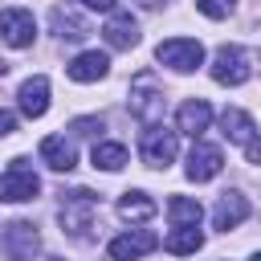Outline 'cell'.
I'll list each match as a JSON object with an SVG mask.
<instances>
[{
    "label": "cell",
    "instance_id": "cell-1",
    "mask_svg": "<svg viewBox=\"0 0 261 261\" xmlns=\"http://www.w3.org/2000/svg\"><path fill=\"white\" fill-rule=\"evenodd\" d=\"M94 216H98V196L86 192V188H77V192H69L65 204H61V232L86 241L90 228H94Z\"/></svg>",
    "mask_w": 261,
    "mask_h": 261
},
{
    "label": "cell",
    "instance_id": "cell-2",
    "mask_svg": "<svg viewBox=\"0 0 261 261\" xmlns=\"http://www.w3.org/2000/svg\"><path fill=\"white\" fill-rule=\"evenodd\" d=\"M163 90H159V82H155V73H139L135 82H130V110H135V118L139 122H147V126H155L159 118H163Z\"/></svg>",
    "mask_w": 261,
    "mask_h": 261
},
{
    "label": "cell",
    "instance_id": "cell-3",
    "mask_svg": "<svg viewBox=\"0 0 261 261\" xmlns=\"http://www.w3.org/2000/svg\"><path fill=\"white\" fill-rule=\"evenodd\" d=\"M249 73H253V65H249V53L241 45H220L216 49V57H212V82H220V86H245Z\"/></svg>",
    "mask_w": 261,
    "mask_h": 261
},
{
    "label": "cell",
    "instance_id": "cell-4",
    "mask_svg": "<svg viewBox=\"0 0 261 261\" xmlns=\"http://www.w3.org/2000/svg\"><path fill=\"white\" fill-rule=\"evenodd\" d=\"M41 192V179H37V171L24 163V159H12V167L0 175V200H8V204H20V200H33Z\"/></svg>",
    "mask_w": 261,
    "mask_h": 261
},
{
    "label": "cell",
    "instance_id": "cell-5",
    "mask_svg": "<svg viewBox=\"0 0 261 261\" xmlns=\"http://www.w3.org/2000/svg\"><path fill=\"white\" fill-rule=\"evenodd\" d=\"M155 57H159L163 65H171V69L188 73V69H196V65L204 61V45H200V41H192V37H171V41H163V45L155 49Z\"/></svg>",
    "mask_w": 261,
    "mask_h": 261
},
{
    "label": "cell",
    "instance_id": "cell-6",
    "mask_svg": "<svg viewBox=\"0 0 261 261\" xmlns=\"http://www.w3.org/2000/svg\"><path fill=\"white\" fill-rule=\"evenodd\" d=\"M0 245H4L8 261H33V253L41 249V237H37V228L29 220H12L4 228V237H0Z\"/></svg>",
    "mask_w": 261,
    "mask_h": 261
},
{
    "label": "cell",
    "instance_id": "cell-7",
    "mask_svg": "<svg viewBox=\"0 0 261 261\" xmlns=\"http://www.w3.org/2000/svg\"><path fill=\"white\" fill-rule=\"evenodd\" d=\"M0 37L12 45V49H29L33 37H37V20L29 8H4L0 12Z\"/></svg>",
    "mask_w": 261,
    "mask_h": 261
},
{
    "label": "cell",
    "instance_id": "cell-8",
    "mask_svg": "<svg viewBox=\"0 0 261 261\" xmlns=\"http://www.w3.org/2000/svg\"><path fill=\"white\" fill-rule=\"evenodd\" d=\"M139 155H143V163H151V167H167V163L175 159V130L147 126L143 139H139Z\"/></svg>",
    "mask_w": 261,
    "mask_h": 261
},
{
    "label": "cell",
    "instance_id": "cell-9",
    "mask_svg": "<svg viewBox=\"0 0 261 261\" xmlns=\"http://www.w3.org/2000/svg\"><path fill=\"white\" fill-rule=\"evenodd\" d=\"M155 245H159V237H155V232H147V228H135V232H122V237H114L106 253H110L114 261H139V257H143V253H151Z\"/></svg>",
    "mask_w": 261,
    "mask_h": 261
},
{
    "label": "cell",
    "instance_id": "cell-10",
    "mask_svg": "<svg viewBox=\"0 0 261 261\" xmlns=\"http://www.w3.org/2000/svg\"><path fill=\"white\" fill-rule=\"evenodd\" d=\"M220 167H224L220 147H212V143H196V147H192V155H188V179L204 184V179L220 175Z\"/></svg>",
    "mask_w": 261,
    "mask_h": 261
},
{
    "label": "cell",
    "instance_id": "cell-11",
    "mask_svg": "<svg viewBox=\"0 0 261 261\" xmlns=\"http://www.w3.org/2000/svg\"><path fill=\"white\" fill-rule=\"evenodd\" d=\"M241 220H249V200H245L241 192H224V196L216 200V208H212V224H216L220 232H228V228H237Z\"/></svg>",
    "mask_w": 261,
    "mask_h": 261
},
{
    "label": "cell",
    "instance_id": "cell-12",
    "mask_svg": "<svg viewBox=\"0 0 261 261\" xmlns=\"http://www.w3.org/2000/svg\"><path fill=\"white\" fill-rule=\"evenodd\" d=\"M102 37H106L110 49H130V45H139V24H135L130 12H114L102 24Z\"/></svg>",
    "mask_w": 261,
    "mask_h": 261
},
{
    "label": "cell",
    "instance_id": "cell-13",
    "mask_svg": "<svg viewBox=\"0 0 261 261\" xmlns=\"http://www.w3.org/2000/svg\"><path fill=\"white\" fill-rule=\"evenodd\" d=\"M106 69H110V57L98 53V49H86V53H77V57L65 65V73H69L73 82H98V77H106Z\"/></svg>",
    "mask_w": 261,
    "mask_h": 261
},
{
    "label": "cell",
    "instance_id": "cell-14",
    "mask_svg": "<svg viewBox=\"0 0 261 261\" xmlns=\"http://www.w3.org/2000/svg\"><path fill=\"white\" fill-rule=\"evenodd\" d=\"M208 122H212V106L204 102V98H192V102H184L179 106V114H175V126L184 130V135H204L208 130Z\"/></svg>",
    "mask_w": 261,
    "mask_h": 261
},
{
    "label": "cell",
    "instance_id": "cell-15",
    "mask_svg": "<svg viewBox=\"0 0 261 261\" xmlns=\"http://www.w3.org/2000/svg\"><path fill=\"white\" fill-rule=\"evenodd\" d=\"M16 98H20V110H24L29 118H41V114L49 110V77H41V73L29 77V82L20 86Z\"/></svg>",
    "mask_w": 261,
    "mask_h": 261
},
{
    "label": "cell",
    "instance_id": "cell-16",
    "mask_svg": "<svg viewBox=\"0 0 261 261\" xmlns=\"http://www.w3.org/2000/svg\"><path fill=\"white\" fill-rule=\"evenodd\" d=\"M41 159L53 171H73V143H65V135H49L41 139Z\"/></svg>",
    "mask_w": 261,
    "mask_h": 261
},
{
    "label": "cell",
    "instance_id": "cell-17",
    "mask_svg": "<svg viewBox=\"0 0 261 261\" xmlns=\"http://www.w3.org/2000/svg\"><path fill=\"white\" fill-rule=\"evenodd\" d=\"M220 126H224V139H228V143H245V147L253 143V130H257L245 110H224V114H220Z\"/></svg>",
    "mask_w": 261,
    "mask_h": 261
},
{
    "label": "cell",
    "instance_id": "cell-18",
    "mask_svg": "<svg viewBox=\"0 0 261 261\" xmlns=\"http://www.w3.org/2000/svg\"><path fill=\"white\" fill-rule=\"evenodd\" d=\"M167 216H171V224H175V228H196V224H200V216H204V208H200V200L171 196V200H167Z\"/></svg>",
    "mask_w": 261,
    "mask_h": 261
},
{
    "label": "cell",
    "instance_id": "cell-19",
    "mask_svg": "<svg viewBox=\"0 0 261 261\" xmlns=\"http://www.w3.org/2000/svg\"><path fill=\"white\" fill-rule=\"evenodd\" d=\"M118 216H122V220H151V216H155V200H151L147 192H126V196L118 200Z\"/></svg>",
    "mask_w": 261,
    "mask_h": 261
},
{
    "label": "cell",
    "instance_id": "cell-20",
    "mask_svg": "<svg viewBox=\"0 0 261 261\" xmlns=\"http://www.w3.org/2000/svg\"><path fill=\"white\" fill-rule=\"evenodd\" d=\"M90 159H94V167H102V171H118V167L126 163V147H122V143H94Z\"/></svg>",
    "mask_w": 261,
    "mask_h": 261
},
{
    "label": "cell",
    "instance_id": "cell-21",
    "mask_svg": "<svg viewBox=\"0 0 261 261\" xmlns=\"http://www.w3.org/2000/svg\"><path fill=\"white\" fill-rule=\"evenodd\" d=\"M200 245H204V232H200V228H175V232L163 241V249L175 253V257H188V253H196Z\"/></svg>",
    "mask_w": 261,
    "mask_h": 261
},
{
    "label": "cell",
    "instance_id": "cell-22",
    "mask_svg": "<svg viewBox=\"0 0 261 261\" xmlns=\"http://www.w3.org/2000/svg\"><path fill=\"white\" fill-rule=\"evenodd\" d=\"M53 29H57L61 37H69V41H77V37L90 33V24H86L82 16H73V12H65V8H53Z\"/></svg>",
    "mask_w": 261,
    "mask_h": 261
},
{
    "label": "cell",
    "instance_id": "cell-23",
    "mask_svg": "<svg viewBox=\"0 0 261 261\" xmlns=\"http://www.w3.org/2000/svg\"><path fill=\"white\" fill-rule=\"evenodd\" d=\"M232 4H237V0H196V8H200L204 16H212V20H224V16L232 12Z\"/></svg>",
    "mask_w": 261,
    "mask_h": 261
},
{
    "label": "cell",
    "instance_id": "cell-24",
    "mask_svg": "<svg viewBox=\"0 0 261 261\" xmlns=\"http://www.w3.org/2000/svg\"><path fill=\"white\" fill-rule=\"evenodd\" d=\"M77 139H90L94 130H102V118H73V126H69Z\"/></svg>",
    "mask_w": 261,
    "mask_h": 261
},
{
    "label": "cell",
    "instance_id": "cell-25",
    "mask_svg": "<svg viewBox=\"0 0 261 261\" xmlns=\"http://www.w3.org/2000/svg\"><path fill=\"white\" fill-rule=\"evenodd\" d=\"M12 130H16V114L0 106V139H4V135H12Z\"/></svg>",
    "mask_w": 261,
    "mask_h": 261
},
{
    "label": "cell",
    "instance_id": "cell-26",
    "mask_svg": "<svg viewBox=\"0 0 261 261\" xmlns=\"http://www.w3.org/2000/svg\"><path fill=\"white\" fill-rule=\"evenodd\" d=\"M245 155H249V163H261V139H253V143L245 147Z\"/></svg>",
    "mask_w": 261,
    "mask_h": 261
},
{
    "label": "cell",
    "instance_id": "cell-27",
    "mask_svg": "<svg viewBox=\"0 0 261 261\" xmlns=\"http://www.w3.org/2000/svg\"><path fill=\"white\" fill-rule=\"evenodd\" d=\"M82 4H90V8H98V12H106V8H114V0H82Z\"/></svg>",
    "mask_w": 261,
    "mask_h": 261
},
{
    "label": "cell",
    "instance_id": "cell-28",
    "mask_svg": "<svg viewBox=\"0 0 261 261\" xmlns=\"http://www.w3.org/2000/svg\"><path fill=\"white\" fill-rule=\"evenodd\" d=\"M4 73H8V61H0V77H4Z\"/></svg>",
    "mask_w": 261,
    "mask_h": 261
},
{
    "label": "cell",
    "instance_id": "cell-29",
    "mask_svg": "<svg viewBox=\"0 0 261 261\" xmlns=\"http://www.w3.org/2000/svg\"><path fill=\"white\" fill-rule=\"evenodd\" d=\"M253 261H261V253H253Z\"/></svg>",
    "mask_w": 261,
    "mask_h": 261
}]
</instances>
